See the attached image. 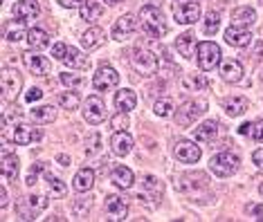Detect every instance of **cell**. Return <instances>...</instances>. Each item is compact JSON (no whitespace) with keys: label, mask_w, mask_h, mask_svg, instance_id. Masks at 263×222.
Masks as SVG:
<instances>
[{"label":"cell","mask_w":263,"mask_h":222,"mask_svg":"<svg viewBox=\"0 0 263 222\" xmlns=\"http://www.w3.org/2000/svg\"><path fill=\"white\" fill-rule=\"evenodd\" d=\"M261 193H263V184H261Z\"/></svg>","instance_id":"cell-55"},{"label":"cell","mask_w":263,"mask_h":222,"mask_svg":"<svg viewBox=\"0 0 263 222\" xmlns=\"http://www.w3.org/2000/svg\"><path fill=\"white\" fill-rule=\"evenodd\" d=\"M117 83H119V74H117V70L110 68V65H99L97 72H95V76H92L95 90H110V88H115Z\"/></svg>","instance_id":"cell-9"},{"label":"cell","mask_w":263,"mask_h":222,"mask_svg":"<svg viewBox=\"0 0 263 222\" xmlns=\"http://www.w3.org/2000/svg\"><path fill=\"white\" fill-rule=\"evenodd\" d=\"M196 54H198V68L200 70H214L220 61V47L216 43H212V41H205V43H198V50H196Z\"/></svg>","instance_id":"cell-4"},{"label":"cell","mask_w":263,"mask_h":222,"mask_svg":"<svg viewBox=\"0 0 263 222\" xmlns=\"http://www.w3.org/2000/svg\"><path fill=\"white\" fill-rule=\"evenodd\" d=\"M0 175L3 182H11L18 177V157L9 153H3V164H0Z\"/></svg>","instance_id":"cell-20"},{"label":"cell","mask_w":263,"mask_h":222,"mask_svg":"<svg viewBox=\"0 0 263 222\" xmlns=\"http://www.w3.org/2000/svg\"><path fill=\"white\" fill-rule=\"evenodd\" d=\"M90 144H92V146L88 148V153L92 155V153H97V151H99V135H92V142H90Z\"/></svg>","instance_id":"cell-51"},{"label":"cell","mask_w":263,"mask_h":222,"mask_svg":"<svg viewBox=\"0 0 263 222\" xmlns=\"http://www.w3.org/2000/svg\"><path fill=\"white\" fill-rule=\"evenodd\" d=\"M104 41H106V32L101 27H88L86 32L81 34V45L86 52H92V50H97V47H101Z\"/></svg>","instance_id":"cell-16"},{"label":"cell","mask_w":263,"mask_h":222,"mask_svg":"<svg viewBox=\"0 0 263 222\" xmlns=\"http://www.w3.org/2000/svg\"><path fill=\"white\" fill-rule=\"evenodd\" d=\"M140 21H142V25H144L146 32L151 36H155V38H162V36L169 32L162 11H160V7H155V5H146V7L140 9Z\"/></svg>","instance_id":"cell-1"},{"label":"cell","mask_w":263,"mask_h":222,"mask_svg":"<svg viewBox=\"0 0 263 222\" xmlns=\"http://www.w3.org/2000/svg\"><path fill=\"white\" fill-rule=\"evenodd\" d=\"M92 184H95V171L92 169H81V171H77V175L72 179V187L74 191H79V193H88V191L92 189Z\"/></svg>","instance_id":"cell-21"},{"label":"cell","mask_w":263,"mask_h":222,"mask_svg":"<svg viewBox=\"0 0 263 222\" xmlns=\"http://www.w3.org/2000/svg\"><path fill=\"white\" fill-rule=\"evenodd\" d=\"M232 23L238 27H252L254 23H256V11L252 7H238L234 9V14H232Z\"/></svg>","instance_id":"cell-23"},{"label":"cell","mask_w":263,"mask_h":222,"mask_svg":"<svg viewBox=\"0 0 263 222\" xmlns=\"http://www.w3.org/2000/svg\"><path fill=\"white\" fill-rule=\"evenodd\" d=\"M59 104H61L65 110H77V106H79V94L77 92H63L61 99H59Z\"/></svg>","instance_id":"cell-37"},{"label":"cell","mask_w":263,"mask_h":222,"mask_svg":"<svg viewBox=\"0 0 263 222\" xmlns=\"http://www.w3.org/2000/svg\"><path fill=\"white\" fill-rule=\"evenodd\" d=\"M173 112V101L171 99H160L158 104H155V115L158 117H169Z\"/></svg>","instance_id":"cell-39"},{"label":"cell","mask_w":263,"mask_h":222,"mask_svg":"<svg viewBox=\"0 0 263 222\" xmlns=\"http://www.w3.org/2000/svg\"><path fill=\"white\" fill-rule=\"evenodd\" d=\"M36 139H41V130L34 128V126L21 124L18 128H14V144H18V146H27V144Z\"/></svg>","instance_id":"cell-18"},{"label":"cell","mask_w":263,"mask_h":222,"mask_svg":"<svg viewBox=\"0 0 263 222\" xmlns=\"http://www.w3.org/2000/svg\"><path fill=\"white\" fill-rule=\"evenodd\" d=\"M27 205L34 211V215H36V213L43 211V209H47V197L45 195H29L27 197Z\"/></svg>","instance_id":"cell-38"},{"label":"cell","mask_w":263,"mask_h":222,"mask_svg":"<svg viewBox=\"0 0 263 222\" xmlns=\"http://www.w3.org/2000/svg\"><path fill=\"white\" fill-rule=\"evenodd\" d=\"M218 27H220V16L216 14V11H209V14L205 16V34L207 36L216 34Z\"/></svg>","instance_id":"cell-36"},{"label":"cell","mask_w":263,"mask_h":222,"mask_svg":"<svg viewBox=\"0 0 263 222\" xmlns=\"http://www.w3.org/2000/svg\"><path fill=\"white\" fill-rule=\"evenodd\" d=\"M135 29H137L135 16L124 14L122 18H117V23L112 25V38H115V41H124V38H128V36L133 34Z\"/></svg>","instance_id":"cell-14"},{"label":"cell","mask_w":263,"mask_h":222,"mask_svg":"<svg viewBox=\"0 0 263 222\" xmlns=\"http://www.w3.org/2000/svg\"><path fill=\"white\" fill-rule=\"evenodd\" d=\"M61 83H63V86H68V88H79V86H83V76L63 72V74H61Z\"/></svg>","instance_id":"cell-40"},{"label":"cell","mask_w":263,"mask_h":222,"mask_svg":"<svg viewBox=\"0 0 263 222\" xmlns=\"http://www.w3.org/2000/svg\"><path fill=\"white\" fill-rule=\"evenodd\" d=\"M108 5H119V3H124V0H106Z\"/></svg>","instance_id":"cell-53"},{"label":"cell","mask_w":263,"mask_h":222,"mask_svg":"<svg viewBox=\"0 0 263 222\" xmlns=\"http://www.w3.org/2000/svg\"><path fill=\"white\" fill-rule=\"evenodd\" d=\"M133 68L137 72H142V74H155L158 72V56H155L153 52L148 50H142V47H137L133 52Z\"/></svg>","instance_id":"cell-8"},{"label":"cell","mask_w":263,"mask_h":222,"mask_svg":"<svg viewBox=\"0 0 263 222\" xmlns=\"http://www.w3.org/2000/svg\"><path fill=\"white\" fill-rule=\"evenodd\" d=\"M142 182H144V187H146L148 191H153V193H162V182H160L158 177L144 175V177H142Z\"/></svg>","instance_id":"cell-41"},{"label":"cell","mask_w":263,"mask_h":222,"mask_svg":"<svg viewBox=\"0 0 263 222\" xmlns=\"http://www.w3.org/2000/svg\"><path fill=\"white\" fill-rule=\"evenodd\" d=\"M220 76L227 81V83H238L243 79V65L234 61V58H227L220 65Z\"/></svg>","instance_id":"cell-19"},{"label":"cell","mask_w":263,"mask_h":222,"mask_svg":"<svg viewBox=\"0 0 263 222\" xmlns=\"http://www.w3.org/2000/svg\"><path fill=\"white\" fill-rule=\"evenodd\" d=\"M90 207H92L90 197H77V200L72 202V213L77 215V218H83V215H88Z\"/></svg>","instance_id":"cell-35"},{"label":"cell","mask_w":263,"mask_h":222,"mask_svg":"<svg viewBox=\"0 0 263 222\" xmlns=\"http://www.w3.org/2000/svg\"><path fill=\"white\" fill-rule=\"evenodd\" d=\"M79 14L83 21H97L104 14V7H101V3H97V0H86L79 7Z\"/></svg>","instance_id":"cell-30"},{"label":"cell","mask_w":263,"mask_h":222,"mask_svg":"<svg viewBox=\"0 0 263 222\" xmlns=\"http://www.w3.org/2000/svg\"><path fill=\"white\" fill-rule=\"evenodd\" d=\"M241 135H250L254 142H263V122H252V124H243L238 128Z\"/></svg>","instance_id":"cell-32"},{"label":"cell","mask_w":263,"mask_h":222,"mask_svg":"<svg viewBox=\"0 0 263 222\" xmlns=\"http://www.w3.org/2000/svg\"><path fill=\"white\" fill-rule=\"evenodd\" d=\"M148 3H153L155 7H158V5H162V0H148Z\"/></svg>","instance_id":"cell-54"},{"label":"cell","mask_w":263,"mask_h":222,"mask_svg":"<svg viewBox=\"0 0 263 222\" xmlns=\"http://www.w3.org/2000/svg\"><path fill=\"white\" fill-rule=\"evenodd\" d=\"M23 88V76L18 74V70L5 68L0 72V92H3V101H16Z\"/></svg>","instance_id":"cell-3"},{"label":"cell","mask_w":263,"mask_h":222,"mask_svg":"<svg viewBox=\"0 0 263 222\" xmlns=\"http://www.w3.org/2000/svg\"><path fill=\"white\" fill-rule=\"evenodd\" d=\"M182 86H184V90H200V88H205L207 86V79L202 74H184L182 76Z\"/></svg>","instance_id":"cell-33"},{"label":"cell","mask_w":263,"mask_h":222,"mask_svg":"<svg viewBox=\"0 0 263 222\" xmlns=\"http://www.w3.org/2000/svg\"><path fill=\"white\" fill-rule=\"evenodd\" d=\"M207 104L205 101H184V104L176 110V122L178 126H182V128H187V126H191L198 119L202 112H205Z\"/></svg>","instance_id":"cell-6"},{"label":"cell","mask_w":263,"mask_h":222,"mask_svg":"<svg viewBox=\"0 0 263 222\" xmlns=\"http://www.w3.org/2000/svg\"><path fill=\"white\" fill-rule=\"evenodd\" d=\"M83 119H86L90 126H97L106 119V104L101 101V97L97 94H92V97L86 99V104H83Z\"/></svg>","instance_id":"cell-7"},{"label":"cell","mask_w":263,"mask_h":222,"mask_svg":"<svg viewBox=\"0 0 263 222\" xmlns=\"http://www.w3.org/2000/svg\"><path fill=\"white\" fill-rule=\"evenodd\" d=\"M110 179L117 184L119 189H130L133 187V171L130 169H126V166H117L115 171H112V175H110Z\"/></svg>","instance_id":"cell-28"},{"label":"cell","mask_w":263,"mask_h":222,"mask_svg":"<svg viewBox=\"0 0 263 222\" xmlns=\"http://www.w3.org/2000/svg\"><path fill=\"white\" fill-rule=\"evenodd\" d=\"M39 171H43V164H34L32 169H29V175H27V179H25V184H27V187H34V184H36Z\"/></svg>","instance_id":"cell-43"},{"label":"cell","mask_w":263,"mask_h":222,"mask_svg":"<svg viewBox=\"0 0 263 222\" xmlns=\"http://www.w3.org/2000/svg\"><path fill=\"white\" fill-rule=\"evenodd\" d=\"M248 213H250V215H256V220H263V207H261V205L248 207Z\"/></svg>","instance_id":"cell-47"},{"label":"cell","mask_w":263,"mask_h":222,"mask_svg":"<svg viewBox=\"0 0 263 222\" xmlns=\"http://www.w3.org/2000/svg\"><path fill=\"white\" fill-rule=\"evenodd\" d=\"M252 162L256 164V169H263V148H256L252 153Z\"/></svg>","instance_id":"cell-46"},{"label":"cell","mask_w":263,"mask_h":222,"mask_svg":"<svg viewBox=\"0 0 263 222\" xmlns=\"http://www.w3.org/2000/svg\"><path fill=\"white\" fill-rule=\"evenodd\" d=\"M176 157L182 162V164H196V162L200 159V148L196 146L194 142H178L176 144Z\"/></svg>","instance_id":"cell-13"},{"label":"cell","mask_w":263,"mask_h":222,"mask_svg":"<svg viewBox=\"0 0 263 222\" xmlns=\"http://www.w3.org/2000/svg\"><path fill=\"white\" fill-rule=\"evenodd\" d=\"M23 63H25V68L32 72V74L36 76H45L50 74V61H47L45 56H41V54H34V52H25L23 54Z\"/></svg>","instance_id":"cell-11"},{"label":"cell","mask_w":263,"mask_h":222,"mask_svg":"<svg viewBox=\"0 0 263 222\" xmlns=\"http://www.w3.org/2000/svg\"><path fill=\"white\" fill-rule=\"evenodd\" d=\"M173 16L180 25H191L200 18V5L196 0H176L173 5Z\"/></svg>","instance_id":"cell-5"},{"label":"cell","mask_w":263,"mask_h":222,"mask_svg":"<svg viewBox=\"0 0 263 222\" xmlns=\"http://www.w3.org/2000/svg\"><path fill=\"white\" fill-rule=\"evenodd\" d=\"M110 148L115 155L124 157V155H128L133 151V137H130L126 130H115V135L110 137Z\"/></svg>","instance_id":"cell-15"},{"label":"cell","mask_w":263,"mask_h":222,"mask_svg":"<svg viewBox=\"0 0 263 222\" xmlns=\"http://www.w3.org/2000/svg\"><path fill=\"white\" fill-rule=\"evenodd\" d=\"M57 3H61L63 7H70V9H74V7H79V5H83L86 0H57Z\"/></svg>","instance_id":"cell-48"},{"label":"cell","mask_w":263,"mask_h":222,"mask_svg":"<svg viewBox=\"0 0 263 222\" xmlns=\"http://www.w3.org/2000/svg\"><path fill=\"white\" fill-rule=\"evenodd\" d=\"M218 122H205V124H200L198 128H194V139L196 142H202V144H207V142H214L216 139V135H218Z\"/></svg>","instance_id":"cell-22"},{"label":"cell","mask_w":263,"mask_h":222,"mask_svg":"<svg viewBox=\"0 0 263 222\" xmlns=\"http://www.w3.org/2000/svg\"><path fill=\"white\" fill-rule=\"evenodd\" d=\"M23 36H27V34H25V32H21V29H14V32H9V34H7V41H14V43H18Z\"/></svg>","instance_id":"cell-49"},{"label":"cell","mask_w":263,"mask_h":222,"mask_svg":"<svg viewBox=\"0 0 263 222\" xmlns=\"http://www.w3.org/2000/svg\"><path fill=\"white\" fill-rule=\"evenodd\" d=\"M104 205H106V213H108V220H110V222L126 220L128 207H126V202H124L119 195H108Z\"/></svg>","instance_id":"cell-12"},{"label":"cell","mask_w":263,"mask_h":222,"mask_svg":"<svg viewBox=\"0 0 263 222\" xmlns=\"http://www.w3.org/2000/svg\"><path fill=\"white\" fill-rule=\"evenodd\" d=\"M115 106H117V110H119V112H128V110H133V108L137 106L135 92H133V90H128V88L119 90V92L115 94Z\"/></svg>","instance_id":"cell-24"},{"label":"cell","mask_w":263,"mask_h":222,"mask_svg":"<svg viewBox=\"0 0 263 222\" xmlns=\"http://www.w3.org/2000/svg\"><path fill=\"white\" fill-rule=\"evenodd\" d=\"M27 43H29L32 50H43V47L50 45V34H47L45 29L34 27V29L27 32Z\"/></svg>","instance_id":"cell-26"},{"label":"cell","mask_w":263,"mask_h":222,"mask_svg":"<svg viewBox=\"0 0 263 222\" xmlns=\"http://www.w3.org/2000/svg\"><path fill=\"white\" fill-rule=\"evenodd\" d=\"M176 47H178V52H180L184 58H191V56L196 54V50H198V45H196V38H194L191 34H182V36H178Z\"/></svg>","instance_id":"cell-29"},{"label":"cell","mask_w":263,"mask_h":222,"mask_svg":"<svg viewBox=\"0 0 263 222\" xmlns=\"http://www.w3.org/2000/svg\"><path fill=\"white\" fill-rule=\"evenodd\" d=\"M29 117H32L34 124H52L57 119V110L52 106H41L29 110Z\"/></svg>","instance_id":"cell-27"},{"label":"cell","mask_w":263,"mask_h":222,"mask_svg":"<svg viewBox=\"0 0 263 222\" xmlns=\"http://www.w3.org/2000/svg\"><path fill=\"white\" fill-rule=\"evenodd\" d=\"M225 41H227V43H230L232 47H248L250 43H252V34H250L245 27L232 25V27L225 32Z\"/></svg>","instance_id":"cell-17"},{"label":"cell","mask_w":263,"mask_h":222,"mask_svg":"<svg viewBox=\"0 0 263 222\" xmlns=\"http://www.w3.org/2000/svg\"><path fill=\"white\" fill-rule=\"evenodd\" d=\"M45 179H47V187H50L52 191V195H65V191H68V187L59 179L54 173H50V171H45Z\"/></svg>","instance_id":"cell-34"},{"label":"cell","mask_w":263,"mask_h":222,"mask_svg":"<svg viewBox=\"0 0 263 222\" xmlns=\"http://www.w3.org/2000/svg\"><path fill=\"white\" fill-rule=\"evenodd\" d=\"M65 54H68V45H65V43H57L54 47H52V56L59 58V61H63Z\"/></svg>","instance_id":"cell-44"},{"label":"cell","mask_w":263,"mask_h":222,"mask_svg":"<svg viewBox=\"0 0 263 222\" xmlns=\"http://www.w3.org/2000/svg\"><path fill=\"white\" fill-rule=\"evenodd\" d=\"M238 164H241V159H238L236 153L223 151V153L214 155V157L209 159V171L218 177H230L238 171Z\"/></svg>","instance_id":"cell-2"},{"label":"cell","mask_w":263,"mask_h":222,"mask_svg":"<svg viewBox=\"0 0 263 222\" xmlns=\"http://www.w3.org/2000/svg\"><path fill=\"white\" fill-rule=\"evenodd\" d=\"M223 108L230 117H241L248 110V99L245 97H227L223 101Z\"/></svg>","instance_id":"cell-25"},{"label":"cell","mask_w":263,"mask_h":222,"mask_svg":"<svg viewBox=\"0 0 263 222\" xmlns=\"http://www.w3.org/2000/svg\"><path fill=\"white\" fill-rule=\"evenodd\" d=\"M110 126H112L115 130H126V128H128V117H126V112H117V115L110 119Z\"/></svg>","instance_id":"cell-42"},{"label":"cell","mask_w":263,"mask_h":222,"mask_svg":"<svg viewBox=\"0 0 263 222\" xmlns=\"http://www.w3.org/2000/svg\"><path fill=\"white\" fill-rule=\"evenodd\" d=\"M63 63L68 65V68H72V70H83L88 65V58L83 56L77 47H68V54H65Z\"/></svg>","instance_id":"cell-31"},{"label":"cell","mask_w":263,"mask_h":222,"mask_svg":"<svg viewBox=\"0 0 263 222\" xmlns=\"http://www.w3.org/2000/svg\"><path fill=\"white\" fill-rule=\"evenodd\" d=\"M41 14V5L39 0H21V3L14 5V18L21 23H32L36 21Z\"/></svg>","instance_id":"cell-10"},{"label":"cell","mask_w":263,"mask_h":222,"mask_svg":"<svg viewBox=\"0 0 263 222\" xmlns=\"http://www.w3.org/2000/svg\"><path fill=\"white\" fill-rule=\"evenodd\" d=\"M7 205H9V193H7V189L3 187V189H0V207L5 209Z\"/></svg>","instance_id":"cell-50"},{"label":"cell","mask_w":263,"mask_h":222,"mask_svg":"<svg viewBox=\"0 0 263 222\" xmlns=\"http://www.w3.org/2000/svg\"><path fill=\"white\" fill-rule=\"evenodd\" d=\"M57 162H59V164H63V166H68L70 157H68V155H59V157H57Z\"/></svg>","instance_id":"cell-52"},{"label":"cell","mask_w":263,"mask_h":222,"mask_svg":"<svg viewBox=\"0 0 263 222\" xmlns=\"http://www.w3.org/2000/svg\"><path fill=\"white\" fill-rule=\"evenodd\" d=\"M41 97H43V92H41L39 88H32V90H29V92L25 94V101H27V104H34V101H39Z\"/></svg>","instance_id":"cell-45"}]
</instances>
